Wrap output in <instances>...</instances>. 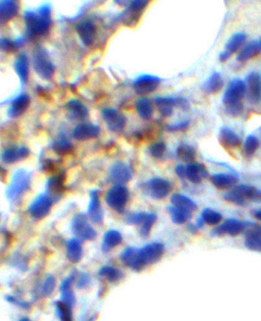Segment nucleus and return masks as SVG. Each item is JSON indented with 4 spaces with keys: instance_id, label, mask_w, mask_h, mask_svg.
I'll use <instances>...</instances> for the list:
<instances>
[{
    "instance_id": "nucleus-1",
    "label": "nucleus",
    "mask_w": 261,
    "mask_h": 321,
    "mask_svg": "<svg viewBox=\"0 0 261 321\" xmlns=\"http://www.w3.org/2000/svg\"><path fill=\"white\" fill-rule=\"evenodd\" d=\"M51 9L49 5H44L38 9V12L27 11L25 22L27 34L30 37L41 36L46 34L51 27Z\"/></svg>"
},
{
    "instance_id": "nucleus-2",
    "label": "nucleus",
    "mask_w": 261,
    "mask_h": 321,
    "mask_svg": "<svg viewBox=\"0 0 261 321\" xmlns=\"http://www.w3.org/2000/svg\"><path fill=\"white\" fill-rule=\"evenodd\" d=\"M30 185L31 173L24 169L17 170L13 174L11 182L6 191V195L9 201L12 203L18 201V200L23 197V195L30 189Z\"/></svg>"
},
{
    "instance_id": "nucleus-3",
    "label": "nucleus",
    "mask_w": 261,
    "mask_h": 321,
    "mask_svg": "<svg viewBox=\"0 0 261 321\" xmlns=\"http://www.w3.org/2000/svg\"><path fill=\"white\" fill-rule=\"evenodd\" d=\"M33 66L34 70L44 80H49L54 74V66L46 52L42 47H36L33 51Z\"/></svg>"
},
{
    "instance_id": "nucleus-4",
    "label": "nucleus",
    "mask_w": 261,
    "mask_h": 321,
    "mask_svg": "<svg viewBox=\"0 0 261 321\" xmlns=\"http://www.w3.org/2000/svg\"><path fill=\"white\" fill-rule=\"evenodd\" d=\"M247 94V86L243 80L234 79L230 82L224 97L223 103L225 107H230L243 103L242 99Z\"/></svg>"
},
{
    "instance_id": "nucleus-5",
    "label": "nucleus",
    "mask_w": 261,
    "mask_h": 321,
    "mask_svg": "<svg viewBox=\"0 0 261 321\" xmlns=\"http://www.w3.org/2000/svg\"><path fill=\"white\" fill-rule=\"evenodd\" d=\"M129 199V190L123 185H115L106 194L107 205L116 212H123Z\"/></svg>"
},
{
    "instance_id": "nucleus-6",
    "label": "nucleus",
    "mask_w": 261,
    "mask_h": 321,
    "mask_svg": "<svg viewBox=\"0 0 261 321\" xmlns=\"http://www.w3.org/2000/svg\"><path fill=\"white\" fill-rule=\"evenodd\" d=\"M252 224L250 223H244V222H240L238 219L235 218H230L227 219L224 224L217 227L211 232V235L216 236V237H222V236H238L241 233L245 232Z\"/></svg>"
},
{
    "instance_id": "nucleus-7",
    "label": "nucleus",
    "mask_w": 261,
    "mask_h": 321,
    "mask_svg": "<svg viewBox=\"0 0 261 321\" xmlns=\"http://www.w3.org/2000/svg\"><path fill=\"white\" fill-rule=\"evenodd\" d=\"M173 186L168 179L163 177L151 178L146 184V191L148 195L156 200L165 199L172 191Z\"/></svg>"
},
{
    "instance_id": "nucleus-8",
    "label": "nucleus",
    "mask_w": 261,
    "mask_h": 321,
    "mask_svg": "<svg viewBox=\"0 0 261 321\" xmlns=\"http://www.w3.org/2000/svg\"><path fill=\"white\" fill-rule=\"evenodd\" d=\"M53 200L48 194L39 195L29 207L30 214L35 219L44 218L51 210Z\"/></svg>"
},
{
    "instance_id": "nucleus-9",
    "label": "nucleus",
    "mask_w": 261,
    "mask_h": 321,
    "mask_svg": "<svg viewBox=\"0 0 261 321\" xmlns=\"http://www.w3.org/2000/svg\"><path fill=\"white\" fill-rule=\"evenodd\" d=\"M165 253V246L160 243H151L139 250L140 259L146 267L147 265L154 264L159 261Z\"/></svg>"
},
{
    "instance_id": "nucleus-10",
    "label": "nucleus",
    "mask_w": 261,
    "mask_h": 321,
    "mask_svg": "<svg viewBox=\"0 0 261 321\" xmlns=\"http://www.w3.org/2000/svg\"><path fill=\"white\" fill-rule=\"evenodd\" d=\"M146 0H135L132 1L126 11L122 14V21L127 26H135L148 5Z\"/></svg>"
},
{
    "instance_id": "nucleus-11",
    "label": "nucleus",
    "mask_w": 261,
    "mask_h": 321,
    "mask_svg": "<svg viewBox=\"0 0 261 321\" xmlns=\"http://www.w3.org/2000/svg\"><path fill=\"white\" fill-rule=\"evenodd\" d=\"M73 232L81 240L91 241L96 238V232L89 225L88 220L84 214L77 215L73 220Z\"/></svg>"
},
{
    "instance_id": "nucleus-12",
    "label": "nucleus",
    "mask_w": 261,
    "mask_h": 321,
    "mask_svg": "<svg viewBox=\"0 0 261 321\" xmlns=\"http://www.w3.org/2000/svg\"><path fill=\"white\" fill-rule=\"evenodd\" d=\"M160 82H162V80L156 76L142 75L135 80L133 86L136 93L140 95H145L155 91L158 88Z\"/></svg>"
},
{
    "instance_id": "nucleus-13",
    "label": "nucleus",
    "mask_w": 261,
    "mask_h": 321,
    "mask_svg": "<svg viewBox=\"0 0 261 321\" xmlns=\"http://www.w3.org/2000/svg\"><path fill=\"white\" fill-rule=\"evenodd\" d=\"M246 41V34L244 33H236L229 40L225 46V50L219 54L218 59L220 63H225L237 51L243 46Z\"/></svg>"
},
{
    "instance_id": "nucleus-14",
    "label": "nucleus",
    "mask_w": 261,
    "mask_h": 321,
    "mask_svg": "<svg viewBox=\"0 0 261 321\" xmlns=\"http://www.w3.org/2000/svg\"><path fill=\"white\" fill-rule=\"evenodd\" d=\"M102 117L108 129L112 132H120L126 126V117L113 108H104L102 110Z\"/></svg>"
},
{
    "instance_id": "nucleus-15",
    "label": "nucleus",
    "mask_w": 261,
    "mask_h": 321,
    "mask_svg": "<svg viewBox=\"0 0 261 321\" xmlns=\"http://www.w3.org/2000/svg\"><path fill=\"white\" fill-rule=\"evenodd\" d=\"M248 99L252 104H256L261 99V76L258 73H250L246 78Z\"/></svg>"
},
{
    "instance_id": "nucleus-16",
    "label": "nucleus",
    "mask_w": 261,
    "mask_h": 321,
    "mask_svg": "<svg viewBox=\"0 0 261 321\" xmlns=\"http://www.w3.org/2000/svg\"><path fill=\"white\" fill-rule=\"evenodd\" d=\"M110 179L116 185H123L130 182L133 177L132 168L124 162H116L110 167Z\"/></svg>"
},
{
    "instance_id": "nucleus-17",
    "label": "nucleus",
    "mask_w": 261,
    "mask_h": 321,
    "mask_svg": "<svg viewBox=\"0 0 261 321\" xmlns=\"http://www.w3.org/2000/svg\"><path fill=\"white\" fill-rule=\"evenodd\" d=\"M238 176L231 173H215L210 176V182L219 190L234 189L238 184Z\"/></svg>"
},
{
    "instance_id": "nucleus-18",
    "label": "nucleus",
    "mask_w": 261,
    "mask_h": 321,
    "mask_svg": "<svg viewBox=\"0 0 261 321\" xmlns=\"http://www.w3.org/2000/svg\"><path fill=\"white\" fill-rule=\"evenodd\" d=\"M208 170L201 163H191L186 166V178L193 184H200L203 178L208 177Z\"/></svg>"
},
{
    "instance_id": "nucleus-19",
    "label": "nucleus",
    "mask_w": 261,
    "mask_h": 321,
    "mask_svg": "<svg viewBox=\"0 0 261 321\" xmlns=\"http://www.w3.org/2000/svg\"><path fill=\"white\" fill-rule=\"evenodd\" d=\"M218 141L225 148L234 149L241 145V139L232 129L223 127L219 130Z\"/></svg>"
},
{
    "instance_id": "nucleus-20",
    "label": "nucleus",
    "mask_w": 261,
    "mask_h": 321,
    "mask_svg": "<svg viewBox=\"0 0 261 321\" xmlns=\"http://www.w3.org/2000/svg\"><path fill=\"white\" fill-rule=\"evenodd\" d=\"M18 3L13 0L0 1V26L8 23L18 12Z\"/></svg>"
},
{
    "instance_id": "nucleus-21",
    "label": "nucleus",
    "mask_w": 261,
    "mask_h": 321,
    "mask_svg": "<svg viewBox=\"0 0 261 321\" xmlns=\"http://www.w3.org/2000/svg\"><path fill=\"white\" fill-rule=\"evenodd\" d=\"M259 54H261V38L247 43L240 50L237 56V60L240 63H246Z\"/></svg>"
},
{
    "instance_id": "nucleus-22",
    "label": "nucleus",
    "mask_w": 261,
    "mask_h": 321,
    "mask_svg": "<svg viewBox=\"0 0 261 321\" xmlns=\"http://www.w3.org/2000/svg\"><path fill=\"white\" fill-rule=\"evenodd\" d=\"M88 214L90 219L94 224H101L103 222V210L100 203L98 191H93L91 193V202L88 209Z\"/></svg>"
},
{
    "instance_id": "nucleus-23",
    "label": "nucleus",
    "mask_w": 261,
    "mask_h": 321,
    "mask_svg": "<svg viewBox=\"0 0 261 321\" xmlns=\"http://www.w3.org/2000/svg\"><path fill=\"white\" fill-rule=\"evenodd\" d=\"M122 260L128 267H130L133 270L140 271L145 268L141 259H140L138 249L128 248L127 250H125L122 255Z\"/></svg>"
},
{
    "instance_id": "nucleus-24",
    "label": "nucleus",
    "mask_w": 261,
    "mask_h": 321,
    "mask_svg": "<svg viewBox=\"0 0 261 321\" xmlns=\"http://www.w3.org/2000/svg\"><path fill=\"white\" fill-rule=\"evenodd\" d=\"M77 31L86 46H90L94 42L96 28L91 21H84L78 24Z\"/></svg>"
},
{
    "instance_id": "nucleus-25",
    "label": "nucleus",
    "mask_w": 261,
    "mask_h": 321,
    "mask_svg": "<svg viewBox=\"0 0 261 321\" xmlns=\"http://www.w3.org/2000/svg\"><path fill=\"white\" fill-rule=\"evenodd\" d=\"M30 154V150L27 147H19V148H8L6 149L2 155L1 160L4 163H14L19 160L27 158Z\"/></svg>"
},
{
    "instance_id": "nucleus-26",
    "label": "nucleus",
    "mask_w": 261,
    "mask_h": 321,
    "mask_svg": "<svg viewBox=\"0 0 261 321\" xmlns=\"http://www.w3.org/2000/svg\"><path fill=\"white\" fill-rule=\"evenodd\" d=\"M99 128L95 125L91 124H80L78 125L73 133V136L77 140H88L92 138H96L99 135Z\"/></svg>"
},
{
    "instance_id": "nucleus-27",
    "label": "nucleus",
    "mask_w": 261,
    "mask_h": 321,
    "mask_svg": "<svg viewBox=\"0 0 261 321\" xmlns=\"http://www.w3.org/2000/svg\"><path fill=\"white\" fill-rule=\"evenodd\" d=\"M67 110L69 115L76 120H83L85 119L88 114L89 110L81 101H79L77 99H72L67 103Z\"/></svg>"
},
{
    "instance_id": "nucleus-28",
    "label": "nucleus",
    "mask_w": 261,
    "mask_h": 321,
    "mask_svg": "<svg viewBox=\"0 0 261 321\" xmlns=\"http://www.w3.org/2000/svg\"><path fill=\"white\" fill-rule=\"evenodd\" d=\"M30 105V97L27 94L18 95L10 104L8 114L11 117H17L22 115Z\"/></svg>"
},
{
    "instance_id": "nucleus-29",
    "label": "nucleus",
    "mask_w": 261,
    "mask_h": 321,
    "mask_svg": "<svg viewBox=\"0 0 261 321\" xmlns=\"http://www.w3.org/2000/svg\"><path fill=\"white\" fill-rule=\"evenodd\" d=\"M224 79L219 73H212L202 85V90L208 94H216L224 87Z\"/></svg>"
},
{
    "instance_id": "nucleus-30",
    "label": "nucleus",
    "mask_w": 261,
    "mask_h": 321,
    "mask_svg": "<svg viewBox=\"0 0 261 321\" xmlns=\"http://www.w3.org/2000/svg\"><path fill=\"white\" fill-rule=\"evenodd\" d=\"M232 190H234L239 196L242 197L246 202H247V200L261 202V190L253 187V186L239 185V186H236Z\"/></svg>"
},
{
    "instance_id": "nucleus-31",
    "label": "nucleus",
    "mask_w": 261,
    "mask_h": 321,
    "mask_svg": "<svg viewBox=\"0 0 261 321\" xmlns=\"http://www.w3.org/2000/svg\"><path fill=\"white\" fill-rule=\"evenodd\" d=\"M83 257V248L81 242L77 239H72L67 244V258L73 263L80 262Z\"/></svg>"
},
{
    "instance_id": "nucleus-32",
    "label": "nucleus",
    "mask_w": 261,
    "mask_h": 321,
    "mask_svg": "<svg viewBox=\"0 0 261 321\" xmlns=\"http://www.w3.org/2000/svg\"><path fill=\"white\" fill-rule=\"evenodd\" d=\"M136 109L139 116L144 120H149L153 116V104L149 98L142 97L136 101Z\"/></svg>"
},
{
    "instance_id": "nucleus-33",
    "label": "nucleus",
    "mask_w": 261,
    "mask_h": 321,
    "mask_svg": "<svg viewBox=\"0 0 261 321\" xmlns=\"http://www.w3.org/2000/svg\"><path fill=\"white\" fill-rule=\"evenodd\" d=\"M171 203L173 204V206H175L177 208L189 211L191 213L197 209V205L193 201V200L185 195H182V194L173 195L171 198Z\"/></svg>"
},
{
    "instance_id": "nucleus-34",
    "label": "nucleus",
    "mask_w": 261,
    "mask_h": 321,
    "mask_svg": "<svg viewBox=\"0 0 261 321\" xmlns=\"http://www.w3.org/2000/svg\"><path fill=\"white\" fill-rule=\"evenodd\" d=\"M15 72L23 84H26L29 77V59L25 53L18 55L14 63Z\"/></svg>"
},
{
    "instance_id": "nucleus-35",
    "label": "nucleus",
    "mask_w": 261,
    "mask_h": 321,
    "mask_svg": "<svg viewBox=\"0 0 261 321\" xmlns=\"http://www.w3.org/2000/svg\"><path fill=\"white\" fill-rule=\"evenodd\" d=\"M156 106L164 116H171L174 108L176 106V98L173 97H157L155 99Z\"/></svg>"
},
{
    "instance_id": "nucleus-36",
    "label": "nucleus",
    "mask_w": 261,
    "mask_h": 321,
    "mask_svg": "<svg viewBox=\"0 0 261 321\" xmlns=\"http://www.w3.org/2000/svg\"><path fill=\"white\" fill-rule=\"evenodd\" d=\"M123 241V237L120 235V233H118L117 231H108L103 238V242H102V251L107 252L111 249H113L114 247H116L117 245H119L122 243Z\"/></svg>"
},
{
    "instance_id": "nucleus-37",
    "label": "nucleus",
    "mask_w": 261,
    "mask_h": 321,
    "mask_svg": "<svg viewBox=\"0 0 261 321\" xmlns=\"http://www.w3.org/2000/svg\"><path fill=\"white\" fill-rule=\"evenodd\" d=\"M168 211H169V213L171 215L173 223L175 224V225H184L192 217L191 212L183 210L180 208H177V207L173 206V205L168 207Z\"/></svg>"
},
{
    "instance_id": "nucleus-38",
    "label": "nucleus",
    "mask_w": 261,
    "mask_h": 321,
    "mask_svg": "<svg viewBox=\"0 0 261 321\" xmlns=\"http://www.w3.org/2000/svg\"><path fill=\"white\" fill-rule=\"evenodd\" d=\"M73 280L74 277L73 276H69L65 282L63 283V285L60 286V292H62V299H63V302H65L66 304L70 305L71 307H73V305L76 302V299H75V295L74 292L72 290V285H73Z\"/></svg>"
},
{
    "instance_id": "nucleus-39",
    "label": "nucleus",
    "mask_w": 261,
    "mask_h": 321,
    "mask_svg": "<svg viewBox=\"0 0 261 321\" xmlns=\"http://www.w3.org/2000/svg\"><path fill=\"white\" fill-rule=\"evenodd\" d=\"M176 155H177V158L182 160L183 162L191 164L195 162L196 150L190 145L180 144L176 148Z\"/></svg>"
},
{
    "instance_id": "nucleus-40",
    "label": "nucleus",
    "mask_w": 261,
    "mask_h": 321,
    "mask_svg": "<svg viewBox=\"0 0 261 321\" xmlns=\"http://www.w3.org/2000/svg\"><path fill=\"white\" fill-rule=\"evenodd\" d=\"M64 183H65V177L62 174H58L55 176H52L47 184L48 189V195L52 198L55 196H60L64 191Z\"/></svg>"
},
{
    "instance_id": "nucleus-41",
    "label": "nucleus",
    "mask_w": 261,
    "mask_h": 321,
    "mask_svg": "<svg viewBox=\"0 0 261 321\" xmlns=\"http://www.w3.org/2000/svg\"><path fill=\"white\" fill-rule=\"evenodd\" d=\"M260 142H259V139L254 136V135H249L246 139H245V142H244V146H243V153L247 158L252 157L255 152L257 151V149L259 148Z\"/></svg>"
},
{
    "instance_id": "nucleus-42",
    "label": "nucleus",
    "mask_w": 261,
    "mask_h": 321,
    "mask_svg": "<svg viewBox=\"0 0 261 321\" xmlns=\"http://www.w3.org/2000/svg\"><path fill=\"white\" fill-rule=\"evenodd\" d=\"M201 219L208 226H217L223 220V215L213 209L206 208L202 211Z\"/></svg>"
},
{
    "instance_id": "nucleus-43",
    "label": "nucleus",
    "mask_w": 261,
    "mask_h": 321,
    "mask_svg": "<svg viewBox=\"0 0 261 321\" xmlns=\"http://www.w3.org/2000/svg\"><path fill=\"white\" fill-rule=\"evenodd\" d=\"M99 274L101 275L102 277L106 278L107 280H109V282H111V283L117 282V280L122 278V276H123L122 271L115 267H112V266L102 267L101 269L99 270Z\"/></svg>"
},
{
    "instance_id": "nucleus-44",
    "label": "nucleus",
    "mask_w": 261,
    "mask_h": 321,
    "mask_svg": "<svg viewBox=\"0 0 261 321\" xmlns=\"http://www.w3.org/2000/svg\"><path fill=\"white\" fill-rule=\"evenodd\" d=\"M24 44V39L9 40L5 38H0V50L1 51H14L17 48L22 47Z\"/></svg>"
},
{
    "instance_id": "nucleus-45",
    "label": "nucleus",
    "mask_w": 261,
    "mask_h": 321,
    "mask_svg": "<svg viewBox=\"0 0 261 321\" xmlns=\"http://www.w3.org/2000/svg\"><path fill=\"white\" fill-rule=\"evenodd\" d=\"M56 313L62 321H73L72 307L63 302V301L56 303Z\"/></svg>"
},
{
    "instance_id": "nucleus-46",
    "label": "nucleus",
    "mask_w": 261,
    "mask_h": 321,
    "mask_svg": "<svg viewBox=\"0 0 261 321\" xmlns=\"http://www.w3.org/2000/svg\"><path fill=\"white\" fill-rule=\"evenodd\" d=\"M156 219H157V216L155 213H146L145 214V217L143 219L142 224L140 225V227H141V229H140V233H141V235L143 237L146 238L149 236L151 229L156 222Z\"/></svg>"
},
{
    "instance_id": "nucleus-47",
    "label": "nucleus",
    "mask_w": 261,
    "mask_h": 321,
    "mask_svg": "<svg viewBox=\"0 0 261 321\" xmlns=\"http://www.w3.org/2000/svg\"><path fill=\"white\" fill-rule=\"evenodd\" d=\"M166 151H167V146L164 142L154 143L149 148V153L151 154L152 157L156 159H162L165 156Z\"/></svg>"
},
{
    "instance_id": "nucleus-48",
    "label": "nucleus",
    "mask_w": 261,
    "mask_h": 321,
    "mask_svg": "<svg viewBox=\"0 0 261 321\" xmlns=\"http://www.w3.org/2000/svg\"><path fill=\"white\" fill-rule=\"evenodd\" d=\"M224 199L226 200V201L230 202V203H233L235 205H238V206H244L246 205V201L245 200L239 196L234 190H231L229 193L225 194L224 195Z\"/></svg>"
},
{
    "instance_id": "nucleus-49",
    "label": "nucleus",
    "mask_w": 261,
    "mask_h": 321,
    "mask_svg": "<svg viewBox=\"0 0 261 321\" xmlns=\"http://www.w3.org/2000/svg\"><path fill=\"white\" fill-rule=\"evenodd\" d=\"M52 148L58 154H65V153H68L72 149V145L70 142L67 141V140H59V141H57L53 144Z\"/></svg>"
},
{
    "instance_id": "nucleus-50",
    "label": "nucleus",
    "mask_w": 261,
    "mask_h": 321,
    "mask_svg": "<svg viewBox=\"0 0 261 321\" xmlns=\"http://www.w3.org/2000/svg\"><path fill=\"white\" fill-rule=\"evenodd\" d=\"M146 212H138V213H130L127 217H126V222L129 225H136V226H140L142 224L143 219L145 217Z\"/></svg>"
},
{
    "instance_id": "nucleus-51",
    "label": "nucleus",
    "mask_w": 261,
    "mask_h": 321,
    "mask_svg": "<svg viewBox=\"0 0 261 321\" xmlns=\"http://www.w3.org/2000/svg\"><path fill=\"white\" fill-rule=\"evenodd\" d=\"M54 287H55V278L50 275L45 279V282L43 284V287H42L43 296H49L54 290Z\"/></svg>"
},
{
    "instance_id": "nucleus-52",
    "label": "nucleus",
    "mask_w": 261,
    "mask_h": 321,
    "mask_svg": "<svg viewBox=\"0 0 261 321\" xmlns=\"http://www.w3.org/2000/svg\"><path fill=\"white\" fill-rule=\"evenodd\" d=\"M188 128H189V122L188 120H185V122L170 125L168 126L167 129L169 132H183V131H186Z\"/></svg>"
},
{
    "instance_id": "nucleus-53",
    "label": "nucleus",
    "mask_w": 261,
    "mask_h": 321,
    "mask_svg": "<svg viewBox=\"0 0 261 321\" xmlns=\"http://www.w3.org/2000/svg\"><path fill=\"white\" fill-rule=\"evenodd\" d=\"M176 106L182 108L183 110H189L190 109V102L188 101V99H186L184 97H178V98H176Z\"/></svg>"
},
{
    "instance_id": "nucleus-54",
    "label": "nucleus",
    "mask_w": 261,
    "mask_h": 321,
    "mask_svg": "<svg viewBox=\"0 0 261 321\" xmlns=\"http://www.w3.org/2000/svg\"><path fill=\"white\" fill-rule=\"evenodd\" d=\"M90 282V278L89 276L86 274V273H83L81 276L79 277V282H78V287L80 289H82V288H85Z\"/></svg>"
},
{
    "instance_id": "nucleus-55",
    "label": "nucleus",
    "mask_w": 261,
    "mask_h": 321,
    "mask_svg": "<svg viewBox=\"0 0 261 321\" xmlns=\"http://www.w3.org/2000/svg\"><path fill=\"white\" fill-rule=\"evenodd\" d=\"M174 171L178 177H180V178L186 177V167L184 165H182V164L176 165V167L174 168Z\"/></svg>"
},
{
    "instance_id": "nucleus-56",
    "label": "nucleus",
    "mask_w": 261,
    "mask_h": 321,
    "mask_svg": "<svg viewBox=\"0 0 261 321\" xmlns=\"http://www.w3.org/2000/svg\"><path fill=\"white\" fill-rule=\"evenodd\" d=\"M187 229L191 232V233H193V234H196L197 233V229H198V227L196 226V225H192V224H189L188 225V227H187Z\"/></svg>"
},
{
    "instance_id": "nucleus-57",
    "label": "nucleus",
    "mask_w": 261,
    "mask_h": 321,
    "mask_svg": "<svg viewBox=\"0 0 261 321\" xmlns=\"http://www.w3.org/2000/svg\"><path fill=\"white\" fill-rule=\"evenodd\" d=\"M5 176H6V170L0 166V179L3 180L5 178Z\"/></svg>"
},
{
    "instance_id": "nucleus-58",
    "label": "nucleus",
    "mask_w": 261,
    "mask_h": 321,
    "mask_svg": "<svg viewBox=\"0 0 261 321\" xmlns=\"http://www.w3.org/2000/svg\"><path fill=\"white\" fill-rule=\"evenodd\" d=\"M253 215L257 220H260V222H261V209H258V210L254 211Z\"/></svg>"
},
{
    "instance_id": "nucleus-59",
    "label": "nucleus",
    "mask_w": 261,
    "mask_h": 321,
    "mask_svg": "<svg viewBox=\"0 0 261 321\" xmlns=\"http://www.w3.org/2000/svg\"><path fill=\"white\" fill-rule=\"evenodd\" d=\"M19 321H31V320L29 318H27V317H24V318H22Z\"/></svg>"
}]
</instances>
